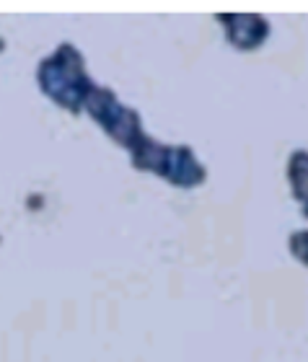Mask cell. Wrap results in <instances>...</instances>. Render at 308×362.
<instances>
[{
	"instance_id": "6da1fadb",
	"label": "cell",
	"mask_w": 308,
	"mask_h": 362,
	"mask_svg": "<svg viewBox=\"0 0 308 362\" xmlns=\"http://www.w3.org/2000/svg\"><path fill=\"white\" fill-rule=\"evenodd\" d=\"M218 21L226 29V37L236 49H256L270 37V23L259 13H220Z\"/></svg>"
},
{
	"instance_id": "3957f363",
	"label": "cell",
	"mask_w": 308,
	"mask_h": 362,
	"mask_svg": "<svg viewBox=\"0 0 308 362\" xmlns=\"http://www.w3.org/2000/svg\"><path fill=\"white\" fill-rule=\"evenodd\" d=\"M290 187H293V197L298 199V204L303 207V215L308 218V153L295 151L290 156Z\"/></svg>"
},
{
	"instance_id": "7a4b0ae2",
	"label": "cell",
	"mask_w": 308,
	"mask_h": 362,
	"mask_svg": "<svg viewBox=\"0 0 308 362\" xmlns=\"http://www.w3.org/2000/svg\"><path fill=\"white\" fill-rule=\"evenodd\" d=\"M164 179L179 189L200 187L205 181V166L195 158V153H192L189 145H176V148L171 145V153H169V160H166Z\"/></svg>"
},
{
	"instance_id": "277c9868",
	"label": "cell",
	"mask_w": 308,
	"mask_h": 362,
	"mask_svg": "<svg viewBox=\"0 0 308 362\" xmlns=\"http://www.w3.org/2000/svg\"><path fill=\"white\" fill-rule=\"evenodd\" d=\"M290 251L301 264L308 267V230H295L290 235Z\"/></svg>"
}]
</instances>
